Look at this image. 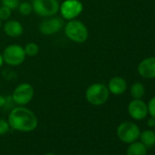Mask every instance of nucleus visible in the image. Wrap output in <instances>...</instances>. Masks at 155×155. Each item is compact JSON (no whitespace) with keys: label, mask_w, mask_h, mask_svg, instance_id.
I'll return each instance as SVG.
<instances>
[{"label":"nucleus","mask_w":155,"mask_h":155,"mask_svg":"<svg viewBox=\"0 0 155 155\" xmlns=\"http://www.w3.org/2000/svg\"><path fill=\"white\" fill-rule=\"evenodd\" d=\"M8 121L11 129L21 132L34 130L38 123L36 114L25 106L14 108L9 113Z\"/></svg>","instance_id":"obj_1"},{"label":"nucleus","mask_w":155,"mask_h":155,"mask_svg":"<svg viewBox=\"0 0 155 155\" xmlns=\"http://www.w3.org/2000/svg\"><path fill=\"white\" fill-rule=\"evenodd\" d=\"M63 28L66 37L72 42L81 44L86 42L89 38L88 28L83 22L78 19L68 21Z\"/></svg>","instance_id":"obj_2"},{"label":"nucleus","mask_w":155,"mask_h":155,"mask_svg":"<svg viewBox=\"0 0 155 155\" xmlns=\"http://www.w3.org/2000/svg\"><path fill=\"white\" fill-rule=\"evenodd\" d=\"M110 97L108 87L103 83H93L85 91L86 101L93 106H101L107 102Z\"/></svg>","instance_id":"obj_3"},{"label":"nucleus","mask_w":155,"mask_h":155,"mask_svg":"<svg viewBox=\"0 0 155 155\" xmlns=\"http://www.w3.org/2000/svg\"><path fill=\"white\" fill-rule=\"evenodd\" d=\"M33 11L41 18L53 17L59 11L58 0H32Z\"/></svg>","instance_id":"obj_4"},{"label":"nucleus","mask_w":155,"mask_h":155,"mask_svg":"<svg viewBox=\"0 0 155 155\" xmlns=\"http://www.w3.org/2000/svg\"><path fill=\"white\" fill-rule=\"evenodd\" d=\"M4 61L7 65L11 67H17L21 65L26 59V53L24 48L18 44H12L8 46L3 53Z\"/></svg>","instance_id":"obj_5"},{"label":"nucleus","mask_w":155,"mask_h":155,"mask_svg":"<svg viewBox=\"0 0 155 155\" xmlns=\"http://www.w3.org/2000/svg\"><path fill=\"white\" fill-rule=\"evenodd\" d=\"M139 126L130 121H124L120 123L117 128V136L124 143H131L136 141L140 137Z\"/></svg>","instance_id":"obj_6"},{"label":"nucleus","mask_w":155,"mask_h":155,"mask_svg":"<svg viewBox=\"0 0 155 155\" xmlns=\"http://www.w3.org/2000/svg\"><path fill=\"white\" fill-rule=\"evenodd\" d=\"M83 11V4L80 0H64L59 4V13L63 19H76Z\"/></svg>","instance_id":"obj_7"},{"label":"nucleus","mask_w":155,"mask_h":155,"mask_svg":"<svg viewBox=\"0 0 155 155\" xmlns=\"http://www.w3.org/2000/svg\"><path fill=\"white\" fill-rule=\"evenodd\" d=\"M35 94L34 88L29 83H21L13 91L11 99L18 106H26L28 104Z\"/></svg>","instance_id":"obj_8"},{"label":"nucleus","mask_w":155,"mask_h":155,"mask_svg":"<svg viewBox=\"0 0 155 155\" xmlns=\"http://www.w3.org/2000/svg\"><path fill=\"white\" fill-rule=\"evenodd\" d=\"M64 26L65 24L63 18L57 17H49L39 24L38 30L41 34L45 36H50L59 32L64 28Z\"/></svg>","instance_id":"obj_9"},{"label":"nucleus","mask_w":155,"mask_h":155,"mask_svg":"<svg viewBox=\"0 0 155 155\" xmlns=\"http://www.w3.org/2000/svg\"><path fill=\"white\" fill-rule=\"evenodd\" d=\"M128 113L135 120H141L148 115L147 104L141 99H133L128 105Z\"/></svg>","instance_id":"obj_10"},{"label":"nucleus","mask_w":155,"mask_h":155,"mask_svg":"<svg viewBox=\"0 0 155 155\" xmlns=\"http://www.w3.org/2000/svg\"><path fill=\"white\" fill-rule=\"evenodd\" d=\"M138 73L144 79H155V57L142 59L137 68Z\"/></svg>","instance_id":"obj_11"},{"label":"nucleus","mask_w":155,"mask_h":155,"mask_svg":"<svg viewBox=\"0 0 155 155\" xmlns=\"http://www.w3.org/2000/svg\"><path fill=\"white\" fill-rule=\"evenodd\" d=\"M108 89L110 93L113 95H121L127 91V81L121 77L116 76L113 77L109 81Z\"/></svg>","instance_id":"obj_12"},{"label":"nucleus","mask_w":155,"mask_h":155,"mask_svg":"<svg viewBox=\"0 0 155 155\" xmlns=\"http://www.w3.org/2000/svg\"><path fill=\"white\" fill-rule=\"evenodd\" d=\"M4 32L10 38H18L24 32L22 24L18 20H8L4 25Z\"/></svg>","instance_id":"obj_13"},{"label":"nucleus","mask_w":155,"mask_h":155,"mask_svg":"<svg viewBox=\"0 0 155 155\" xmlns=\"http://www.w3.org/2000/svg\"><path fill=\"white\" fill-rule=\"evenodd\" d=\"M127 155H147V147L140 141L131 142L127 149Z\"/></svg>","instance_id":"obj_14"},{"label":"nucleus","mask_w":155,"mask_h":155,"mask_svg":"<svg viewBox=\"0 0 155 155\" xmlns=\"http://www.w3.org/2000/svg\"><path fill=\"white\" fill-rule=\"evenodd\" d=\"M140 142H142L147 148H150L155 145V131L151 130H146L140 133Z\"/></svg>","instance_id":"obj_15"},{"label":"nucleus","mask_w":155,"mask_h":155,"mask_svg":"<svg viewBox=\"0 0 155 155\" xmlns=\"http://www.w3.org/2000/svg\"><path fill=\"white\" fill-rule=\"evenodd\" d=\"M130 92L133 99H141L145 94V88L142 83L135 82L131 85Z\"/></svg>","instance_id":"obj_16"},{"label":"nucleus","mask_w":155,"mask_h":155,"mask_svg":"<svg viewBox=\"0 0 155 155\" xmlns=\"http://www.w3.org/2000/svg\"><path fill=\"white\" fill-rule=\"evenodd\" d=\"M24 50H25L26 56H28V57H35L39 52V47L35 42H29V43L26 44V46L24 47Z\"/></svg>","instance_id":"obj_17"},{"label":"nucleus","mask_w":155,"mask_h":155,"mask_svg":"<svg viewBox=\"0 0 155 155\" xmlns=\"http://www.w3.org/2000/svg\"><path fill=\"white\" fill-rule=\"evenodd\" d=\"M18 8V12H19L22 16H25V17L30 15V13L33 11L31 4H29V3H28V2L20 3Z\"/></svg>","instance_id":"obj_18"},{"label":"nucleus","mask_w":155,"mask_h":155,"mask_svg":"<svg viewBox=\"0 0 155 155\" xmlns=\"http://www.w3.org/2000/svg\"><path fill=\"white\" fill-rule=\"evenodd\" d=\"M12 15V10L7 7L1 6L0 7V20H8Z\"/></svg>","instance_id":"obj_19"},{"label":"nucleus","mask_w":155,"mask_h":155,"mask_svg":"<svg viewBox=\"0 0 155 155\" xmlns=\"http://www.w3.org/2000/svg\"><path fill=\"white\" fill-rule=\"evenodd\" d=\"M1 4L4 7L8 8L11 10H14L18 8L19 6V0H1Z\"/></svg>","instance_id":"obj_20"},{"label":"nucleus","mask_w":155,"mask_h":155,"mask_svg":"<svg viewBox=\"0 0 155 155\" xmlns=\"http://www.w3.org/2000/svg\"><path fill=\"white\" fill-rule=\"evenodd\" d=\"M147 107H148V114H150V117L155 118V96L149 101Z\"/></svg>","instance_id":"obj_21"},{"label":"nucleus","mask_w":155,"mask_h":155,"mask_svg":"<svg viewBox=\"0 0 155 155\" xmlns=\"http://www.w3.org/2000/svg\"><path fill=\"white\" fill-rule=\"evenodd\" d=\"M9 128L10 126L8 124V121L3 119H0V135L6 134L9 130Z\"/></svg>","instance_id":"obj_22"},{"label":"nucleus","mask_w":155,"mask_h":155,"mask_svg":"<svg viewBox=\"0 0 155 155\" xmlns=\"http://www.w3.org/2000/svg\"><path fill=\"white\" fill-rule=\"evenodd\" d=\"M147 125L150 128H153L155 126V118H153V117L149 118L148 120H147Z\"/></svg>","instance_id":"obj_23"},{"label":"nucleus","mask_w":155,"mask_h":155,"mask_svg":"<svg viewBox=\"0 0 155 155\" xmlns=\"http://www.w3.org/2000/svg\"><path fill=\"white\" fill-rule=\"evenodd\" d=\"M6 104H7V99L4 96L0 95V109L3 108Z\"/></svg>","instance_id":"obj_24"},{"label":"nucleus","mask_w":155,"mask_h":155,"mask_svg":"<svg viewBox=\"0 0 155 155\" xmlns=\"http://www.w3.org/2000/svg\"><path fill=\"white\" fill-rule=\"evenodd\" d=\"M4 63H5V61H4L3 55H2V53H0V68H1L4 65Z\"/></svg>","instance_id":"obj_25"},{"label":"nucleus","mask_w":155,"mask_h":155,"mask_svg":"<svg viewBox=\"0 0 155 155\" xmlns=\"http://www.w3.org/2000/svg\"><path fill=\"white\" fill-rule=\"evenodd\" d=\"M1 27H2V21L0 20V29H1Z\"/></svg>","instance_id":"obj_26"},{"label":"nucleus","mask_w":155,"mask_h":155,"mask_svg":"<svg viewBox=\"0 0 155 155\" xmlns=\"http://www.w3.org/2000/svg\"><path fill=\"white\" fill-rule=\"evenodd\" d=\"M45 155H56V154H54V153H48V154H45Z\"/></svg>","instance_id":"obj_27"},{"label":"nucleus","mask_w":155,"mask_h":155,"mask_svg":"<svg viewBox=\"0 0 155 155\" xmlns=\"http://www.w3.org/2000/svg\"><path fill=\"white\" fill-rule=\"evenodd\" d=\"M0 89H1V83H0Z\"/></svg>","instance_id":"obj_28"},{"label":"nucleus","mask_w":155,"mask_h":155,"mask_svg":"<svg viewBox=\"0 0 155 155\" xmlns=\"http://www.w3.org/2000/svg\"><path fill=\"white\" fill-rule=\"evenodd\" d=\"M153 128H154V131H155V126H154V127H153Z\"/></svg>","instance_id":"obj_29"}]
</instances>
